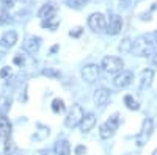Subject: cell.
<instances>
[{"label": "cell", "instance_id": "5b68a950", "mask_svg": "<svg viewBox=\"0 0 157 155\" xmlns=\"http://www.w3.org/2000/svg\"><path fill=\"white\" fill-rule=\"evenodd\" d=\"M152 130H154V122H152V119L146 118L145 121H143V124H141L140 133L137 135V146L138 147H143L149 141V138L152 135Z\"/></svg>", "mask_w": 157, "mask_h": 155}, {"label": "cell", "instance_id": "7c38bea8", "mask_svg": "<svg viewBox=\"0 0 157 155\" xmlns=\"http://www.w3.org/2000/svg\"><path fill=\"white\" fill-rule=\"evenodd\" d=\"M152 79H154V71L152 69H143L138 75V82H137V86L140 91L148 89L152 83Z\"/></svg>", "mask_w": 157, "mask_h": 155}, {"label": "cell", "instance_id": "5bb4252c", "mask_svg": "<svg viewBox=\"0 0 157 155\" xmlns=\"http://www.w3.org/2000/svg\"><path fill=\"white\" fill-rule=\"evenodd\" d=\"M109 99H110V91H109V89H105V88H98L96 91H94L93 100H94V105H96V107H101V108H102L104 105H107Z\"/></svg>", "mask_w": 157, "mask_h": 155}, {"label": "cell", "instance_id": "ba28073f", "mask_svg": "<svg viewBox=\"0 0 157 155\" xmlns=\"http://www.w3.org/2000/svg\"><path fill=\"white\" fill-rule=\"evenodd\" d=\"M134 80V72L132 71H121V72H118L116 77L113 79V85L116 88H127L130 83H132Z\"/></svg>", "mask_w": 157, "mask_h": 155}, {"label": "cell", "instance_id": "4dcf8cb0", "mask_svg": "<svg viewBox=\"0 0 157 155\" xmlns=\"http://www.w3.org/2000/svg\"><path fill=\"white\" fill-rule=\"evenodd\" d=\"M152 155H157V149H155V150H154V152H152Z\"/></svg>", "mask_w": 157, "mask_h": 155}, {"label": "cell", "instance_id": "3957f363", "mask_svg": "<svg viewBox=\"0 0 157 155\" xmlns=\"http://www.w3.org/2000/svg\"><path fill=\"white\" fill-rule=\"evenodd\" d=\"M83 116H85L83 108L78 105V103H75V105H72V108L69 110L66 119H64V125H66L68 128H74L75 125H78V124L82 122Z\"/></svg>", "mask_w": 157, "mask_h": 155}, {"label": "cell", "instance_id": "2e32d148", "mask_svg": "<svg viewBox=\"0 0 157 155\" xmlns=\"http://www.w3.org/2000/svg\"><path fill=\"white\" fill-rule=\"evenodd\" d=\"M54 153L55 155H69L71 153V146L66 139H58L54 147Z\"/></svg>", "mask_w": 157, "mask_h": 155}, {"label": "cell", "instance_id": "4316f807", "mask_svg": "<svg viewBox=\"0 0 157 155\" xmlns=\"http://www.w3.org/2000/svg\"><path fill=\"white\" fill-rule=\"evenodd\" d=\"M86 153V147L85 146H77L75 147V155H83Z\"/></svg>", "mask_w": 157, "mask_h": 155}, {"label": "cell", "instance_id": "8fae6325", "mask_svg": "<svg viewBox=\"0 0 157 155\" xmlns=\"http://www.w3.org/2000/svg\"><path fill=\"white\" fill-rule=\"evenodd\" d=\"M57 5L54 2H47L44 3L41 8H39L38 11V17L39 19H43V20H49V19H54L55 14H57Z\"/></svg>", "mask_w": 157, "mask_h": 155}, {"label": "cell", "instance_id": "8992f818", "mask_svg": "<svg viewBox=\"0 0 157 155\" xmlns=\"http://www.w3.org/2000/svg\"><path fill=\"white\" fill-rule=\"evenodd\" d=\"M88 27L94 33H102L107 27L105 16H104L102 13H93V14L88 17Z\"/></svg>", "mask_w": 157, "mask_h": 155}, {"label": "cell", "instance_id": "44dd1931", "mask_svg": "<svg viewBox=\"0 0 157 155\" xmlns=\"http://www.w3.org/2000/svg\"><path fill=\"white\" fill-rule=\"evenodd\" d=\"M16 152V144L14 141L11 139V136L5 138V155H13Z\"/></svg>", "mask_w": 157, "mask_h": 155}, {"label": "cell", "instance_id": "1f68e13d", "mask_svg": "<svg viewBox=\"0 0 157 155\" xmlns=\"http://www.w3.org/2000/svg\"><path fill=\"white\" fill-rule=\"evenodd\" d=\"M47 155H55V153H47Z\"/></svg>", "mask_w": 157, "mask_h": 155}, {"label": "cell", "instance_id": "603a6c76", "mask_svg": "<svg viewBox=\"0 0 157 155\" xmlns=\"http://www.w3.org/2000/svg\"><path fill=\"white\" fill-rule=\"evenodd\" d=\"M66 3L72 9H82L83 5L86 3V0H66Z\"/></svg>", "mask_w": 157, "mask_h": 155}, {"label": "cell", "instance_id": "ffe728a7", "mask_svg": "<svg viewBox=\"0 0 157 155\" xmlns=\"http://www.w3.org/2000/svg\"><path fill=\"white\" fill-rule=\"evenodd\" d=\"M11 107V100L6 96H0V116H3Z\"/></svg>", "mask_w": 157, "mask_h": 155}, {"label": "cell", "instance_id": "30bf717a", "mask_svg": "<svg viewBox=\"0 0 157 155\" xmlns=\"http://www.w3.org/2000/svg\"><path fill=\"white\" fill-rule=\"evenodd\" d=\"M99 72H101V69L98 64H86L82 69V79L86 83H94L99 79Z\"/></svg>", "mask_w": 157, "mask_h": 155}, {"label": "cell", "instance_id": "83f0119b", "mask_svg": "<svg viewBox=\"0 0 157 155\" xmlns=\"http://www.w3.org/2000/svg\"><path fill=\"white\" fill-rule=\"evenodd\" d=\"M11 74V69L10 68H3L2 71H0V77H2V79H5L6 75H10Z\"/></svg>", "mask_w": 157, "mask_h": 155}, {"label": "cell", "instance_id": "d4e9b609", "mask_svg": "<svg viewBox=\"0 0 157 155\" xmlns=\"http://www.w3.org/2000/svg\"><path fill=\"white\" fill-rule=\"evenodd\" d=\"M3 2L6 3V6L13 8V6H14V3H16V2H21V3H30L32 0H3Z\"/></svg>", "mask_w": 157, "mask_h": 155}, {"label": "cell", "instance_id": "4fadbf2b", "mask_svg": "<svg viewBox=\"0 0 157 155\" xmlns=\"http://www.w3.org/2000/svg\"><path fill=\"white\" fill-rule=\"evenodd\" d=\"M107 33L109 35H112V36H115V35H118L121 31V28H123V19L118 16V14H112L110 16V19H109V22H107Z\"/></svg>", "mask_w": 157, "mask_h": 155}, {"label": "cell", "instance_id": "f546056e", "mask_svg": "<svg viewBox=\"0 0 157 155\" xmlns=\"http://www.w3.org/2000/svg\"><path fill=\"white\" fill-rule=\"evenodd\" d=\"M154 42H157V31L154 33Z\"/></svg>", "mask_w": 157, "mask_h": 155}, {"label": "cell", "instance_id": "cb8c5ba5", "mask_svg": "<svg viewBox=\"0 0 157 155\" xmlns=\"http://www.w3.org/2000/svg\"><path fill=\"white\" fill-rule=\"evenodd\" d=\"M43 75H46V77H50V79H58V77L61 75V72H60V71H57V69L47 68V69H44V71H43Z\"/></svg>", "mask_w": 157, "mask_h": 155}, {"label": "cell", "instance_id": "484cf974", "mask_svg": "<svg viewBox=\"0 0 157 155\" xmlns=\"http://www.w3.org/2000/svg\"><path fill=\"white\" fill-rule=\"evenodd\" d=\"M69 35L72 36V38H78L82 35V27H75V28H72L71 31H69Z\"/></svg>", "mask_w": 157, "mask_h": 155}, {"label": "cell", "instance_id": "ac0fdd59", "mask_svg": "<svg viewBox=\"0 0 157 155\" xmlns=\"http://www.w3.org/2000/svg\"><path fill=\"white\" fill-rule=\"evenodd\" d=\"M64 110H66V107H64L63 99H54L52 100V111L55 114H61V113H64Z\"/></svg>", "mask_w": 157, "mask_h": 155}, {"label": "cell", "instance_id": "7a4b0ae2", "mask_svg": "<svg viewBox=\"0 0 157 155\" xmlns=\"http://www.w3.org/2000/svg\"><path fill=\"white\" fill-rule=\"evenodd\" d=\"M118 125H120V114L115 113L107 122H104V124L99 127V135H101V138L109 139L110 136H113V133L116 132Z\"/></svg>", "mask_w": 157, "mask_h": 155}, {"label": "cell", "instance_id": "52a82bcc", "mask_svg": "<svg viewBox=\"0 0 157 155\" xmlns=\"http://www.w3.org/2000/svg\"><path fill=\"white\" fill-rule=\"evenodd\" d=\"M17 42V33L14 30H8L0 38V55L6 54V52Z\"/></svg>", "mask_w": 157, "mask_h": 155}, {"label": "cell", "instance_id": "6da1fadb", "mask_svg": "<svg viewBox=\"0 0 157 155\" xmlns=\"http://www.w3.org/2000/svg\"><path fill=\"white\" fill-rule=\"evenodd\" d=\"M130 54H134L135 57H149L154 54V42H151L149 36L141 35L132 42Z\"/></svg>", "mask_w": 157, "mask_h": 155}, {"label": "cell", "instance_id": "d6a6232c", "mask_svg": "<svg viewBox=\"0 0 157 155\" xmlns=\"http://www.w3.org/2000/svg\"><path fill=\"white\" fill-rule=\"evenodd\" d=\"M0 138H2V133H0Z\"/></svg>", "mask_w": 157, "mask_h": 155}, {"label": "cell", "instance_id": "9a60e30c", "mask_svg": "<svg viewBox=\"0 0 157 155\" xmlns=\"http://www.w3.org/2000/svg\"><path fill=\"white\" fill-rule=\"evenodd\" d=\"M94 125H96V116H94L93 113H90V114L83 116V119H82V122H80V130H82L83 133H88Z\"/></svg>", "mask_w": 157, "mask_h": 155}, {"label": "cell", "instance_id": "f1b7e54d", "mask_svg": "<svg viewBox=\"0 0 157 155\" xmlns=\"http://www.w3.org/2000/svg\"><path fill=\"white\" fill-rule=\"evenodd\" d=\"M152 63L157 66V52H154V54H152Z\"/></svg>", "mask_w": 157, "mask_h": 155}, {"label": "cell", "instance_id": "7402d4cb", "mask_svg": "<svg viewBox=\"0 0 157 155\" xmlns=\"http://www.w3.org/2000/svg\"><path fill=\"white\" fill-rule=\"evenodd\" d=\"M130 50H132V41L129 38H124L120 44V52L121 54H130Z\"/></svg>", "mask_w": 157, "mask_h": 155}, {"label": "cell", "instance_id": "e0dca14e", "mask_svg": "<svg viewBox=\"0 0 157 155\" xmlns=\"http://www.w3.org/2000/svg\"><path fill=\"white\" fill-rule=\"evenodd\" d=\"M0 133H2L3 138L11 136V122L6 116H0Z\"/></svg>", "mask_w": 157, "mask_h": 155}, {"label": "cell", "instance_id": "d6986e66", "mask_svg": "<svg viewBox=\"0 0 157 155\" xmlns=\"http://www.w3.org/2000/svg\"><path fill=\"white\" fill-rule=\"evenodd\" d=\"M124 105L129 108V110H132V111H137L138 108H140V105H138V102L134 99V96H130V94H127V96H124Z\"/></svg>", "mask_w": 157, "mask_h": 155}, {"label": "cell", "instance_id": "277c9868", "mask_svg": "<svg viewBox=\"0 0 157 155\" xmlns=\"http://www.w3.org/2000/svg\"><path fill=\"white\" fill-rule=\"evenodd\" d=\"M101 68L105 71L107 74H118L121 72L124 68V61L118 57H104Z\"/></svg>", "mask_w": 157, "mask_h": 155}, {"label": "cell", "instance_id": "9c48e42d", "mask_svg": "<svg viewBox=\"0 0 157 155\" xmlns=\"http://www.w3.org/2000/svg\"><path fill=\"white\" fill-rule=\"evenodd\" d=\"M39 47H41V38L33 36V35L25 36V39H24V50L25 52H29L30 55H36L39 52Z\"/></svg>", "mask_w": 157, "mask_h": 155}]
</instances>
